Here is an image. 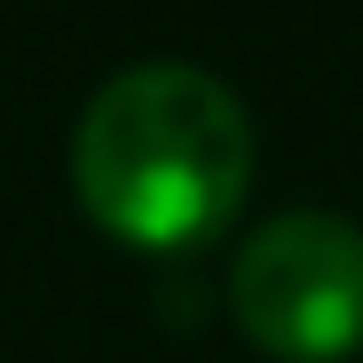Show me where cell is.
Here are the masks:
<instances>
[{"mask_svg":"<svg viewBox=\"0 0 363 363\" xmlns=\"http://www.w3.org/2000/svg\"><path fill=\"white\" fill-rule=\"evenodd\" d=\"M72 182L103 229L190 245L237 213L253 182V111L190 55L118 64L72 127Z\"/></svg>","mask_w":363,"mask_h":363,"instance_id":"1","label":"cell"},{"mask_svg":"<svg viewBox=\"0 0 363 363\" xmlns=\"http://www.w3.org/2000/svg\"><path fill=\"white\" fill-rule=\"evenodd\" d=\"M229 308L284 363L355 355L363 347V229L332 206L269 213L229 261Z\"/></svg>","mask_w":363,"mask_h":363,"instance_id":"2","label":"cell"}]
</instances>
